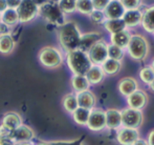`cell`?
I'll return each instance as SVG.
<instances>
[{"instance_id": "1", "label": "cell", "mask_w": 154, "mask_h": 145, "mask_svg": "<svg viewBox=\"0 0 154 145\" xmlns=\"http://www.w3.org/2000/svg\"><path fill=\"white\" fill-rule=\"evenodd\" d=\"M82 35L83 34L81 33L77 23L73 21H66L59 27L58 38L61 46L66 53H68L79 49Z\"/></svg>"}, {"instance_id": "2", "label": "cell", "mask_w": 154, "mask_h": 145, "mask_svg": "<svg viewBox=\"0 0 154 145\" xmlns=\"http://www.w3.org/2000/svg\"><path fill=\"white\" fill-rule=\"evenodd\" d=\"M66 63L73 75L82 76H86L88 71L93 65L89 56H88V53L79 49L68 52L66 54Z\"/></svg>"}, {"instance_id": "3", "label": "cell", "mask_w": 154, "mask_h": 145, "mask_svg": "<svg viewBox=\"0 0 154 145\" xmlns=\"http://www.w3.org/2000/svg\"><path fill=\"white\" fill-rule=\"evenodd\" d=\"M39 62L46 68H58L63 63V55L62 52L55 46L47 45L39 51L38 53Z\"/></svg>"}, {"instance_id": "4", "label": "cell", "mask_w": 154, "mask_h": 145, "mask_svg": "<svg viewBox=\"0 0 154 145\" xmlns=\"http://www.w3.org/2000/svg\"><path fill=\"white\" fill-rule=\"evenodd\" d=\"M127 49L132 59L136 61H143L146 59L149 53L148 41L144 36L140 34H134L131 35Z\"/></svg>"}, {"instance_id": "5", "label": "cell", "mask_w": 154, "mask_h": 145, "mask_svg": "<svg viewBox=\"0 0 154 145\" xmlns=\"http://www.w3.org/2000/svg\"><path fill=\"white\" fill-rule=\"evenodd\" d=\"M39 15L44 19L45 21L51 23L57 27H62L65 21V14L59 8L58 3L48 1L46 4L39 8Z\"/></svg>"}, {"instance_id": "6", "label": "cell", "mask_w": 154, "mask_h": 145, "mask_svg": "<svg viewBox=\"0 0 154 145\" xmlns=\"http://www.w3.org/2000/svg\"><path fill=\"white\" fill-rule=\"evenodd\" d=\"M20 23L31 22L39 15V6L32 0H22L17 8Z\"/></svg>"}, {"instance_id": "7", "label": "cell", "mask_w": 154, "mask_h": 145, "mask_svg": "<svg viewBox=\"0 0 154 145\" xmlns=\"http://www.w3.org/2000/svg\"><path fill=\"white\" fill-rule=\"evenodd\" d=\"M144 121V115L142 110L128 107L122 112V123L123 127H129V128H135L142 126Z\"/></svg>"}, {"instance_id": "8", "label": "cell", "mask_w": 154, "mask_h": 145, "mask_svg": "<svg viewBox=\"0 0 154 145\" xmlns=\"http://www.w3.org/2000/svg\"><path fill=\"white\" fill-rule=\"evenodd\" d=\"M93 65H102L108 59V44L104 40H100L88 52Z\"/></svg>"}, {"instance_id": "9", "label": "cell", "mask_w": 154, "mask_h": 145, "mask_svg": "<svg viewBox=\"0 0 154 145\" xmlns=\"http://www.w3.org/2000/svg\"><path fill=\"white\" fill-rule=\"evenodd\" d=\"M36 134L32 127L25 124H21L19 127L12 131L10 138L15 143H29L32 140L35 139Z\"/></svg>"}, {"instance_id": "10", "label": "cell", "mask_w": 154, "mask_h": 145, "mask_svg": "<svg viewBox=\"0 0 154 145\" xmlns=\"http://www.w3.org/2000/svg\"><path fill=\"white\" fill-rule=\"evenodd\" d=\"M86 126L92 131H100L106 127V114L104 110L93 109L90 112L88 123Z\"/></svg>"}, {"instance_id": "11", "label": "cell", "mask_w": 154, "mask_h": 145, "mask_svg": "<svg viewBox=\"0 0 154 145\" xmlns=\"http://www.w3.org/2000/svg\"><path fill=\"white\" fill-rule=\"evenodd\" d=\"M119 143L122 145H132L136 140L140 139V133L135 128H129V127H123L120 128L116 135Z\"/></svg>"}, {"instance_id": "12", "label": "cell", "mask_w": 154, "mask_h": 145, "mask_svg": "<svg viewBox=\"0 0 154 145\" xmlns=\"http://www.w3.org/2000/svg\"><path fill=\"white\" fill-rule=\"evenodd\" d=\"M126 10L121 0H110L108 5L104 10L106 19H122Z\"/></svg>"}, {"instance_id": "13", "label": "cell", "mask_w": 154, "mask_h": 145, "mask_svg": "<svg viewBox=\"0 0 154 145\" xmlns=\"http://www.w3.org/2000/svg\"><path fill=\"white\" fill-rule=\"evenodd\" d=\"M147 101H148V97H147L146 93L140 90H135L133 94L127 97V103L129 107L140 110H142L146 106Z\"/></svg>"}, {"instance_id": "14", "label": "cell", "mask_w": 154, "mask_h": 145, "mask_svg": "<svg viewBox=\"0 0 154 145\" xmlns=\"http://www.w3.org/2000/svg\"><path fill=\"white\" fill-rule=\"evenodd\" d=\"M106 114V127L109 129H119L123 126L122 112L116 109H108Z\"/></svg>"}, {"instance_id": "15", "label": "cell", "mask_w": 154, "mask_h": 145, "mask_svg": "<svg viewBox=\"0 0 154 145\" xmlns=\"http://www.w3.org/2000/svg\"><path fill=\"white\" fill-rule=\"evenodd\" d=\"M123 20L125 21L127 27H134L138 24H142L143 12L140 8L136 10H127L123 16Z\"/></svg>"}, {"instance_id": "16", "label": "cell", "mask_w": 154, "mask_h": 145, "mask_svg": "<svg viewBox=\"0 0 154 145\" xmlns=\"http://www.w3.org/2000/svg\"><path fill=\"white\" fill-rule=\"evenodd\" d=\"M100 40H102V36L100 33L91 32V33L83 34V35H82V38H81V42H80L79 49L88 53L89 49Z\"/></svg>"}, {"instance_id": "17", "label": "cell", "mask_w": 154, "mask_h": 145, "mask_svg": "<svg viewBox=\"0 0 154 145\" xmlns=\"http://www.w3.org/2000/svg\"><path fill=\"white\" fill-rule=\"evenodd\" d=\"M137 87V81L131 77H126L119 82V90L125 97H128L131 94H133L135 90H138Z\"/></svg>"}, {"instance_id": "18", "label": "cell", "mask_w": 154, "mask_h": 145, "mask_svg": "<svg viewBox=\"0 0 154 145\" xmlns=\"http://www.w3.org/2000/svg\"><path fill=\"white\" fill-rule=\"evenodd\" d=\"M77 97L79 107H83V109H87L89 110L94 109L97 99H95V96L93 95V93L90 92L89 90L79 93V94H77Z\"/></svg>"}, {"instance_id": "19", "label": "cell", "mask_w": 154, "mask_h": 145, "mask_svg": "<svg viewBox=\"0 0 154 145\" xmlns=\"http://www.w3.org/2000/svg\"><path fill=\"white\" fill-rule=\"evenodd\" d=\"M1 124L5 125L11 131H14L17 127H19L22 124V118L21 116L16 112H8L2 117V122Z\"/></svg>"}, {"instance_id": "20", "label": "cell", "mask_w": 154, "mask_h": 145, "mask_svg": "<svg viewBox=\"0 0 154 145\" xmlns=\"http://www.w3.org/2000/svg\"><path fill=\"white\" fill-rule=\"evenodd\" d=\"M15 40L12 34H0V54L10 55L15 49Z\"/></svg>"}, {"instance_id": "21", "label": "cell", "mask_w": 154, "mask_h": 145, "mask_svg": "<svg viewBox=\"0 0 154 145\" xmlns=\"http://www.w3.org/2000/svg\"><path fill=\"white\" fill-rule=\"evenodd\" d=\"M142 27L147 33L154 34V5L146 8L143 12Z\"/></svg>"}, {"instance_id": "22", "label": "cell", "mask_w": 154, "mask_h": 145, "mask_svg": "<svg viewBox=\"0 0 154 145\" xmlns=\"http://www.w3.org/2000/svg\"><path fill=\"white\" fill-rule=\"evenodd\" d=\"M71 86H72L73 90L77 94H79V93L85 92V90H89L90 83L87 78H86V76L73 75L72 78H71Z\"/></svg>"}, {"instance_id": "23", "label": "cell", "mask_w": 154, "mask_h": 145, "mask_svg": "<svg viewBox=\"0 0 154 145\" xmlns=\"http://www.w3.org/2000/svg\"><path fill=\"white\" fill-rule=\"evenodd\" d=\"M104 27L107 30V32H109L111 35L116 33L123 32L127 29L125 21L122 19H107L104 23Z\"/></svg>"}, {"instance_id": "24", "label": "cell", "mask_w": 154, "mask_h": 145, "mask_svg": "<svg viewBox=\"0 0 154 145\" xmlns=\"http://www.w3.org/2000/svg\"><path fill=\"white\" fill-rule=\"evenodd\" d=\"M130 38H131L130 33L127 30H125V31H123V32H120V33L111 35L110 41H111V44L120 46V47H122V49H127L128 44H129Z\"/></svg>"}, {"instance_id": "25", "label": "cell", "mask_w": 154, "mask_h": 145, "mask_svg": "<svg viewBox=\"0 0 154 145\" xmlns=\"http://www.w3.org/2000/svg\"><path fill=\"white\" fill-rule=\"evenodd\" d=\"M1 22L8 25L10 27H16L20 21H19V15L17 10L8 8L6 11H4L1 14Z\"/></svg>"}, {"instance_id": "26", "label": "cell", "mask_w": 154, "mask_h": 145, "mask_svg": "<svg viewBox=\"0 0 154 145\" xmlns=\"http://www.w3.org/2000/svg\"><path fill=\"white\" fill-rule=\"evenodd\" d=\"M104 77H105V73L101 65H92L91 68L86 74V78L90 84H99L104 79Z\"/></svg>"}, {"instance_id": "27", "label": "cell", "mask_w": 154, "mask_h": 145, "mask_svg": "<svg viewBox=\"0 0 154 145\" xmlns=\"http://www.w3.org/2000/svg\"><path fill=\"white\" fill-rule=\"evenodd\" d=\"M101 66H102V68H103L105 75L113 76V75H116V74L121 71L122 63H121V61H118V60L108 58Z\"/></svg>"}, {"instance_id": "28", "label": "cell", "mask_w": 154, "mask_h": 145, "mask_svg": "<svg viewBox=\"0 0 154 145\" xmlns=\"http://www.w3.org/2000/svg\"><path fill=\"white\" fill-rule=\"evenodd\" d=\"M90 112L91 110L87 109H83V107H78L75 112H72V118L77 124L79 125H87L88 119L90 116Z\"/></svg>"}, {"instance_id": "29", "label": "cell", "mask_w": 154, "mask_h": 145, "mask_svg": "<svg viewBox=\"0 0 154 145\" xmlns=\"http://www.w3.org/2000/svg\"><path fill=\"white\" fill-rule=\"evenodd\" d=\"M63 107L67 112L72 114L75 109L79 107V103H78V97L75 94H67L63 98Z\"/></svg>"}, {"instance_id": "30", "label": "cell", "mask_w": 154, "mask_h": 145, "mask_svg": "<svg viewBox=\"0 0 154 145\" xmlns=\"http://www.w3.org/2000/svg\"><path fill=\"white\" fill-rule=\"evenodd\" d=\"M77 11L83 15H88L94 11L92 0H77Z\"/></svg>"}, {"instance_id": "31", "label": "cell", "mask_w": 154, "mask_h": 145, "mask_svg": "<svg viewBox=\"0 0 154 145\" xmlns=\"http://www.w3.org/2000/svg\"><path fill=\"white\" fill-rule=\"evenodd\" d=\"M58 5L64 14H71L77 11V0H61Z\"/></svg>"}, {"instance_id": "32", "label": "cell", "mask_w": 154, "mask_h": 145, "mask_svg": "<svg viewBox=\"0 0 154 145\" xmlns=\"http://www.w3.org/2000/svg\"><path fill=\"white\" fill-rule=\"evenodd\" d=\"M140 78L145 84H149L154 81V71L151 66H145L140 70Z\"/></svg>"}, {"instance_id": "33", "label": "cell", "mask_w": 154, "mask_h": 145, "mask_svg": "<svg viewBox=\"0 0 154 145\" xmlns=\"http://www.w3.org/2000/svg\"><path fill=\"white\" fill-rule=\"evenodd\" d=\"M124 49L120 46H116L114 44H110L108 45V58L110 59H114L121 61L124 58Z\"/></svg>"}, {"instance_id": "34", "label": "cell", "mask_w": 154, "mask_h": 145, "mask_svg": "<svg viewBox=\"0 0 154 145\" xmlns=\"http://www.w3.org/2000/svg\"><path fill=\"white\" fill-rule=\"evenodd\" d=\"M89 18H90V21H91L92 23H94V24L105 23V21L107 20L103 11H97V10L93 11L91 14L89 15Z\"/></svg>"}, {"instance_id": "35", "label": "cell", "mask_w": 154, "mask_h": 145, "mask_svg": "<svg viewBox=\"0 0 154 145\" xmlns=\"http://www.w3.org/2000/svg\"><path fill=\"white\" fill-rule=\"evenodd\" d=\"M125 10H136L140 8L143 3V0H121Z\"/></svg>"}, {"instance_id": "36", "label": "cell", "mask_w": 154, "mask_h": 145, "mask_svg": "<svg viewBox=\"0 0 154 145\" xmlns=\"http://www.w3.org/2000/svg\"><path fill=\"white\" fill-rule=\"evenodd\" d=\"M110 0H92V3H93V8L94 10L97 11H103L106 8V6L108 5Z\"/></svg>"}, {"instance_id": "37", "label": "cell", "mask_w": 154, "mask_h": 145, "mask_svg": "<svg viewBox=\"0 0 154 145\" xmlns=\"http://www.w3.org/2000/svg\"><path fill=\"white\" fill-rule=\"evenodd\" d=\"M11 134H12V131L10 128H8L5 125L0 124V138H4V137L10 138Z\"/></svg>"}, {"instance_id": "38", "label": "cell", "mask_w": 154, "mask_h": 145, "mask_svg": "<svg viewBox=\"0 0 154 145\" xmlns=\"http://www.w3.org/2000/svg\"><path fill=\"white\" fill-rule=\"evenodd\" d=\"M8 2V6L10 8H14V10H17L20 5V3L22 2V0H6Z\"/></svg>"}, {"instance_id": "39", "label": "cell", "mask_w": 154, "mask_h": 145, "mask_svg": "<svg viewBox=\"0 0 154 145\" xmlns=\"http://www.w3.org/2000/svg\"><path fill=\"white\" fill-rule=\"evenodd\" d=\"M51 145H77V140L73 141H56V142H48Z\"/></svg>"}, {"instance_id": "40", "label": "cell", "mask_w": 154, "mask_h": 145, "mask_svg": "<svg viewBox=\"0 0 154 145\" xmlns=\"http://www.w3.org/2000/svg\"><path fill=\"white\" fill-rule=\"evenodd\" d=\"M0 145H16V143L11 138L4 137V138H0Z\"/></svg>"}, {"instance_id": "41", "label": "cell", "mask_w": 154, "mask_h": 145, "mask_svg": "<svg viewBox=\"0 0 154 145\" xmlns=\"http://www.w3.org/2000/svg\"><path fill=\"white\" fill-rule=\"evenodd\" d=\"M11 29L12 27H10L8 25L0 22V34H11Z\"/></svg>"}, {"instance_id": "42", "label": "cell", "mask_w": 154, "mask_h": 145, "mask_svg": "<svg viewBox=\"0 0 154 145\" xmlns=\"http://www.w3.org/2000/svg\"><path fill=\"white\" fill-rule=\"evenodd\" d=\"M8 6L6 0H0V14H2V13L8 10Z\"/></svg>"}, {"instance_id": "43", "label": "cell", "mask_w": 154, "mask_h": 145, "mask_svg": "<svg viewBox=\"0 0 154 145\" xmlns=\"http://www.w3.org/2000/svg\"><path fill=\"white\" fill-rule=\"evenodd\" d=\"M148 144L149 145H154V129L150 131L148 136Z\"/></svg>"}, {"instance_id": "44", "label": "cell", "mask_w": 154, "mask_h": 145, "mask_svg": "<svg viewBox=\"0 0 154 145\" xmlns=\"http://www.w3.org/2000/svg\"><path fill=\"white\" fill-rule=\"evenodd\" d=\"M32 1H34L35 3L39 6V8H41L42 5H44V4L47 3V2H48V0H32Z\"/></svg>"}, {"instance_id": "45", "label": "cell", "mask_w": 154, "mask_h": 145, "mask_svg": "<svg viewBox=\"0 0 154 145\" xmlns=\"http://www.w3.org/2000/svg\"><path fill=\"white\" fill-rule=\"evenodd\" d=\"M132 145H149L148 144V142L147 141H145V140H143V139H138V140H136L135 142H134Z\"/></svg>"}, {"instance_id": "46", "label": "cell", "mask_w": 154, "mask_h": 145, "mask_svg": "<svg viewBox=\"0 0 154 145\" xmlns=\"http://www.w3.org/2000/svg\"><path fill=\"white\" fill-rule=\"evenodd\" d=\"M48 1H51V2H54V3H59L61 0H48Z\"/></svg>"}, {"instance_id": "47", "label": "cell", "mask_w": 154, "mask_h": 145, "mask_svg": "<svg viewBox=\"0 0 154 145\" xmlns=\"http://www.w3.org/2000/svg\"><path fill=\"white\" fill-rule=\"evenodd\" d=\"M150 87H151V90H152L153 92H154V81L152 82V83L150 84Z\"/></svg>"}, {"instance_id": "48", "label": "cell", "mask_w": 154, "mask_h": 145, "mask_svg": "<svg viewBox=\"0 0 154 145\" xmlns=\"http://www.w3.org/2000/svg\"><path fill=\"white\" fill-rule=\"evenodd\" d=\"M16 145H32L31 143H16Z\"/></svg>"}, {"instance_id": "49", "label": "cell", "mask_w": 154, "mask_h": 145, "mask_svg": "<svg viewBox=\"0 0 154 145\" xmlns=\"http://www.w3.org/2000/svg\"><path fill=\"white\" fill-rule=\"evenodd\" d=\"M37 145H51V144H49L48 142H47V143L45 142V143H39V144H37Z\"/></svg>"}, {"instance_id": "50", "label": "cell", "mask_w": 154, "mask_h": 145, "mask_svg": "<svg viewBox=\"0 0 154 145\" xmlns=\"http://www.w3.org/2000/svg\"><path fill=\"white\" fill-rule=\"evenodd\" d=\"M151 68H152L153 71H154V60H153V62H152V65H151Z\"/></svg>"}, {"instance_id": "51", "label": "cell", "mask_w": 154, "mask_h": 145, "mask_svg": "<svg viewBox=\"0 0 154 145\" xmlns=\"http://www.w3.org/2000/svg\"><path fill=\"white\" fill-rule=\"evenodd\" d=\"M0 22H1V14H0Z\"/></svg>"}]
</instances>
